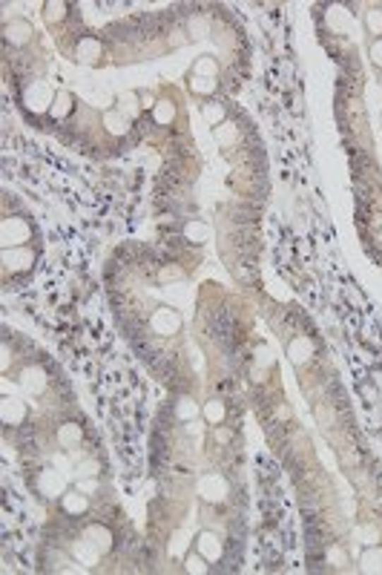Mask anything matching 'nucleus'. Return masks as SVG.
Segmentation results:
<instances>
[{"mask_svg":"<svg viewBox=\"0 0 382 575\" xmlns=\"http://www.w3.org/2000/svg\"><path fill=\"white\" fill-rule=\"evenodd\" d=\"M225 414H227V409H225V403H222V400H207V403H204V420H207V423L222 426Z\"/></svg>","mask_w":382,"mask_h":575,"instance_id":"24","label":"nucleus"},{"mask_svg":"<svg viewBox=\"0 0 382 575\" xmlns=\"http://www.w3.org/2000/svg\"><path fill=\"white\" fill-rule=\"evenodd\" d=\"M153 118H155V124H169L176 118V104H169V101H161V104H155V110H153Z\"/></svg>","mask_w":382,"mask_h":575,"instance_id":"28","label":"nucleus"},{"mask_svg":"<svg viewBox=\"0 0 382 575\" xmlns=\"http://www.w3.org/2000/svg\"><path fill=\"white\" fill-rule=\"evenodd\" d=\"M66 4H58V0H52V4H44V21L49 26H58L64 18H66Z\"/></svg>","mask_w":382,"mask_h":575,"instance_id":"25","label":"nucleus"},{"mask_svg":"<svg viewBox=\"0 0 382 575\" xmlns=\"http://www.w3.org/2000/svg\"><path fill=\"white\" fill-rule=\"evenodd\" d=\"M126 121H133V118H138V112H141V98H138V93H124L121 98H118V107H115Z\"/></svg>","mask_w":382,"mask_h":575,"instance_id":"18","label":"nucleus"},{"mask_svg":"<svg viewBox=\"0 0 382 575\" xmlns=\"http://www.w3.org/2000/svg\"><path fill=\"white\" fill-rule=\"evenodd\" d=\"M359 569L362 572H382V547H368L359 555Z\"/></svg>","mask_w":382,"mask_h":575,"instance_id":"21","label":"nucleus"},{"mask_svg":"<svg viewBox=\"0 0 382 575\" xmlns=\"http://www.w3.org/2000/svg\"><path fill=\"white\" fill-rule=\"evenodd\" d=\"M187 32H190L193 37H207V32H210L207 18H204V15H193V18L187 21Z\"/></svg>","mask_w":382,"mask_h":575,"instance_id":"29","label":"nucleus"},{"mask_svg":"<svg viewBox=\"0 0 382 575\" xmlns=\"http://www.w3.org/2000/svg\"><path fill=\"white\" fill-rule=\"evenodd\" d=\"M184 233H187V239H190V242H204V239L210 236V231H207L204 225H198V222H187Z\"/></svg>","mask_w":382,"mask_h":575,"instance_id":"32","label":"nucleus"},{"mask_svg":"<svg viewBox=\"0 0 382 575\" xmlns=\"http://www.w3.org/2000/svg\"><path fill=\"white\" fill-rule=\"evenodd\" d=\"M287 354H290V360H293L296 366H305V363L314 357V345H311V339H305V337H296V339H290Z\"/></svg>","mask_w":382,"mask_h":575,"instance_id":"16","label":"nucleus"},{"mask_svg":"<svg viewBox=\"0 0 382 575\" xmlns=\"http://www.w3.org/2000/svg\"><path fill=\"white\" fill-rule=\"evenodd\" d=\"M184 544H187V541H184V533L173 535V541H169V555H173V558L181 555V552H184Z\"/></svg>","mask_w":382,"mask_h":575,"instance_id":"37","label":"nucleus"},{"mask_svg":"<svg viewBox=\"0 0 382 575\" xmlns=\"http://www.w3.org/2000/svg\"><path fill=\"white\" fill-rule=\"evenodd\" d=\"M20 385L29 391V394H40L47 388V374L40 371L37 366H29L23 374H20Z\"/></svg>","mask_w":382,"mask_h":575,"instance_id":"17","label":"nucleus"},{"mask_svg":"<svg viewBox=\"0 0 382 575\" xmlns=\"http://www.w3.org/2000/svg\"><path fill=\"white\" fill-rule=\"evenodd\" d=\"M196 550H198L210 564L222 561V555H225L222 535H216V533H210V529H204V533H198V538H196Z\"/></svg>","mask_w":382,"mask_h":575,"instance_id":"8","label":"nucleus"},{"mask_svg":"<svg viewBox=\"0 0 382 575\" xmlns=\"http://www.w3.org/2000/svg\"><path fill=\"white\" fill-rule=\"evenodd\" d=\"M368 55H371V61L382 69V37H374L371 40V50H368Z\"/></svg>","mask_w":382,"mask_h":575,"instance_id":"35","label":"nucleus"},{"mask_svg":"<svg viewBox=\"0 0 382 575\" xmlns=\"http://www.w3.org/2000/svg\"><path fill=\"white\" fill-rule=\"evenodd\" d=\"M138 98H141V110H155V98H153V93L150 90H138Z\"/></svg>","mask_w":382,"mask_h":575,"instance_id":"38","label":"nucleus"},{"mask_svg":"<svg viewBox=\"0 0 382 575\" xmlns=\"http://www.w3.org/2000/svg\"><path fill=\"white\" fill-rule=\"evenodd\" d=\"M72 110H75V95H72L69 90H58V93H55V101H52V107H49V118H52V121H64V118L72 115Z\"/></svg>","mask_w":382,"mask_h":575,"instance_id":"12","label":"nucleus"},{"mask_svg":"<svg viewBox=\"0 0 382 575\" xmlns=\"http://www.w3.org/2000/svg\"><path fill=\"white\" fill-rule=\"evenodd\" d=\"M187 86H190L193 95H213L216 93V78H196V75H190Z\"/></svg>","mask_w":382,"mask_h":575,"instance_id":"23","label":"nucleus"},{"mask_svg":"<svg viewBox=\"0 0 382 575\" xmlns=\"http://www.w3.org/2000/svg\"><path fill=\"white\" fill-rule=\"evenodd\" d=\"M83 535H87L90 541H95L104 552H109L112 550V533L107 529V523H98V521H92V523H87V529H83Z\"/></svg>","mask_w":382,"mask_h":575,"instance_id":"15","label":"nucleus"},{"mask_svg":"<svg viewBox=\"0 0 382 575\" xmlns=\"http://www.w3.org/2000/svg\"><path fill=\"white\" fill-rule=\"evenodd\" d=\"M90 509V495L87 492H80L78 486H72V489H66L61 495V512L69 515V518H83Z\"/></svg>","mask_w":382,"mask_h":575,"instance_id":"6","label":"nucleus"},{"mask_svg":"<svg viewBox=\"0 0 382 575\" xmlns=\"http://www.w3.org/2000/svg\"><path fill=\"white\" fill-rule=\"evenodd\" d=\"M52 101H55V93L49 90L47 81H32L26 90L20 93V107L29 115H49Z\"/></svg>","mask_w":382,"mask_h":575,"instance_id":"2","label":"nucleus"},{"mask_svg":"<svg viewBox=\"0 0 382 575\" xmlns=\"http://www.w3.org/2000/svg\"><path fill=\"white\" fill-rule=\"evenodd\" d=\"M225 492H227V480H225L222 475H204V477L198 480V495H201L204 501H210V504L222 501Z\"/></svg>","mask_w":382,"mask_h":575,"instance_id":"9","label":"nucleus"},{"mask_svg":"<svg viewBox=\"0 0 382 575\" xmlns=\"http://www.w3.org/2000/svg\"><path fill=\"white\" fill-rule=\"evenodd\" d=\"M69 552H72L75 564H83V567H92V564H98V561H101V555H104V550H101L95 541H90L87 535H80L78 541H72Z\"/></svg>","mask_w":382,"mask_h":575,"instance_id":"5","label":"nucleus"},{"mask_svg":"<svg viewBox=\"0 0 382 575\" xmlns=\"http://www.w3.org/2000/svg\"><path fill=\"white\" fill-rule=\"evenodd\" d=\"M184 572H190V575H204V572H210V561H207L198 550H193V552L184 555Z\"/></svg>","mask_w":382,"mask_h":575,"instance_id":"22","label":"nucleus"},{"mask_svg":"<svg viewBox=\"0 0 382 575\" xmlns=\"http://www.w3.org/2000/svg\"><path fill=\"white\" fill-rule=\"evenodd\" d=\"M64 475L61 469H44V472H37V495L40 498H55V495H64Z\"/></svg>","mask_w":382,"mask_h":575,"instance_id":"4","label":"nucleus"},{"mask_svg":"<svg viewBox=\"0 0 382 575\" xmlns=\"http://www.w3.org/2000/svg\"><path fill=\"white\" fill-rule=\"evenodd\" d=\"M26 403L15 400V397H4V403H0V417H4V426H20L26 420Z\"/></svg>","mask_w":382,"mask_h":575,"instance_id":"10","label":"nucleus"},{"mask_svg":"<svg viewBox=\"0 0 382 575\" xmlns=\"http://www.w3.org/2000/svg\"><path fill=\"white\" fill-rule=\"evenodd\" d=\"M216 440H225V443H227V440H230V431H227V429H216Z\"/></svg>","mask_w":382,"mask_h":575,"instance_id":"39","label":"nucleus"},{"mask_svg":"<svg viewBox=\"0 0 382 575\" xmlns=\"http://www.w3.org/2000/svg\"><path fill=\"white\" fill-rule=\"evenodd\" d=\"M222 118H225V107H222V104H207V107H204V121L213 127V129L222 124Z\"/></svg>","mask_w":382,"mask_h":575,"instance_id":"30","label":"nucleus"},{"mask_svg":"<svg viewBox=\"0 0 382 575\" xmlns=\"http://www.w3.org/2000/svg\"><path fill=\"white\" fill-rule=\"evenodd\" d=\"M52 466L55 469H61V472H75V466H72V460H69V455H52Z\"/></svg>","mask_w":382,"mask_h":575,"instance_id":"36","label":"nucleus"},{"mask_svg":"<svg viewBox=\"0 0 382 575\" xmlns=\"http://www.w3.org/2000/svg\"><path fill=\"white\" fill-rule=\"evenodd\" d=\"M4 35H6V43H9V47H12V43H15V47H23V43L35 35V29H32L29 21L15 18V23H6V26H4Z\"/></svg>","mask_w":382,"mask_h":575,"instance_id":"11","label":"nucleus"},{"mask_svg":"<svg viewBox=\"0 0 382 575\" xmlns=\"http://www.w3.org/2000/svg\"><path fill=\"white\" fill-rule=\"evenodd\" d=\"M150 325H153V331L158 337H173L181 328V317H179V311H173V308H158V311L153 314Z\"/></svg>","mask_w":382,"mask_h":575,"instance_id":"7","label":"nucleus"},{"mask_svg":"<svg viewBox=\"0 0 382 575\" xmlns=\"http://www.w3.org/2000/svg\"><path fill=\"white\" fill-rule=\"evenodd\" d=\"M176 417L190 423L193 417H198V403L190 400V397H181V400H176Z\"/></svg>","mask_w":382,"mask_h":575,"instance_id":"26","label":"nucleus"},{"mask_svg":"<svg viewBox=\"0 0 382 575\" xmlns=\"http://www.w3.org/2000/svg\"><path fill=\"white\" fill-rule=\"evenodd\" d=\"M98 472H101V463L92 460V458H87V460H80V463L75 466L72 477H75V480H78V477H98Z\"/></svg>","mask_w":382,"mask_h":575,"instance_id":"27","label":"nucleus"},{"mask_svg":"<svg viewBox=\"0 0 382 575\" xmlns=\"http://www.w3.org/2000/svg\"><path fill=\"white\" fill-rule=\"evenodd\" d=\"M365 26H368L371 35L382 37V9H371V12L365 15Z\"/></svg>","mask_w":382,"mask_h":575,"instance_id":"31","label":"nucleus"},{"mask_svg":"<svg viewBox=\"0 0 382 575\" xmlns=\"http://www.w3.org/2000/svg\"><path fill=\"white\" fill-rule=\"evenodd\" d=\"M213 132H216V139H219L222 144H230V141H236V136H239L233 124H219Z\"/></svg>","mask_w":382,"mask_h":575,"instance_id":"33","label":"nucleus"},{"mask_svg":"<svg viewBox=\"0 0 382 575\" xmlns=\"http://www.w3.org/2000/svg\"><path fill=\"white\" fill-rule=\"evenodd\" d=\"M190 75H196V78H216V75H219V64H216V58H213V55H201V58H196V64L190 66Z\"/></svg>","mask_w":382,"mask_h":575,"instance_id":"20","label":"nucleus"},{"mask_svg":"<svg viewBox=\"0 0 382 575\" xmlns=\"http://www.w3.org/2000/svg\"><path fill=\"white\" fill-rule=\"evenodd\" d=\"M75 486H78V489H80V492H87V495H92V492L98 489V477H78V480H75Z\"/></svg>","mask_w":382,"mask_h":575,"instance_id":"34","label":"nucleus"},{"mask_svg":"<svg viewBox=\"0 0 382 575\" xmlns=\"http://www.w3.org/2000/svg\"><path fill=\"white\" fill-rule=\"evenodd\" d=\"M35 225L26 216H6L0 222V239H4V248H23L35 239Z\"/></svg>","mask_w":382,"mask_h":575,"instance_id":"1","label":"nucleus"},{"mask_svg":"<svg viewBox=\"0 0 382 575\" xmlns=\"http://www.w3.org/2000/svg\"><path fill=\"white\" fill-rule=\"evenodd\" d=\"M37 262V250L32 245H23V248H4V271L6 277H23L35 268Z\"/></svg>","mask_w":382,"mask_h":575,"instance_id":"3","label":"nucleus"},{"mask_svg":"<svg viewBox=\"0 0 382 575\" xmlns=\"http://www.w3.org/2000/svg\"><path fill=\"white\" fill-rule=\"evenodd\" d=\"M104 127H107L109 136L121 139V136H126V129H130V121H126L118 110H109V112H104Z\"/></svg>","mask_w":382,"mask_h":575,"instance_id":"19","label":"nucleus"},{"mask_svg":"<svg viewBox=\"0 0 382 575\" xmlns=\"http://www.w3.org/2000/svg\"><path fill=\"white\" fill-rule=\"evenodd\" d=\"M80 440H83V429L78 423H61L58 426V443H61V449L72 452V449L80 446Z\"/></svg>","mask_w":382,"mask_h":575,"instance_id":"13","label":"nucleus"},{"mask_svg":"<svg viewBox=\"0 0 382 575\" xmlns=\"http://www.w3.org/2000/svg\"><path fill=\"white\" fill-rule=\"evenodd\" d=\"M75 55L83 64H98L101 55H104V47H101V40H95V37H83V40H78Z\"/></svg>","mask_w":382,"mask_h":575,"instance_id":"14","label":"nucleus"}]
</instances>
